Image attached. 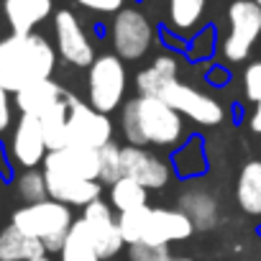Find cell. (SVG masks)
<instances>
[{
  "mask_svg": "<svg viewBox=\"0 0 261 261\" xmlns=\"http://www.w3.org/2000/svg\"><path fill=\"white\" fill-rule=\"evenodd\" d=\"M123 177V159H120V149L115 144H108L100 149V182L102 185H113Z\"/></svg>",
  "mask_w": 261,
  "mask_h": 261,
  "instance_id": "83f0119b",
  "label": "cell"
},
{
  "mask_svg": "<svg viewBox=\"0 0 261 261\" xmlns=\"http://www.w3.org/2000/svg\"><path fill=\"white\" fill-rule=\"evenodd\" d=\"M54 36H57V54L72 67H90L95 57V46L72 11L54 13Z\"/></svg>",
  "mask_w": 261,
  "mask_h": 261,
  "instance_id": "9c48e42d",
  "label": "cell"
},
{
  "mask_svg": "<svg viewBox=\"0 0 261 261\" xmlns=\"http://www.w3.org/2000/svg\"><path fill=\"white\" fill-rule=\"evenodd\" d=\"M59 258L62 261H102L82 218L72 223V228L64 238V246L59 251Z\"/></svg>",
  "mask_w": 261,
  "mask_h": 261,
  "instance_id": "7402d4cb",
  "label": "cell"
},
{
  "mask_svg": "<svg viewBox=\"0 0 261 261\" xmlns=\"http://www.w3.org/2000/svg\"><path fill=\"white\" fill-rule=\"evenodd\" d=\"M74 3L90 11H97V13H118L123 8V0H74Z\"/></svg>",
  "mask_w": 261,
  "mask_h": 261,
  "instance_id": "1f68e13d",
  "label": "cell"
},
{
  "mask_svg": "<svg viewBox=\"0 0 261 261\" xmlns=\"http://www.w3.org/2000/svg\"><path fill=\"white\" fill-rule=\"evenodd\" d=\"M243 92L251 102H261V62H251L243 69Z\"/></svg>",
  "mask_w": 261,
  "mask_h": 261,
  "instance_id": "f546056e",
  "label": "cell"
},
{
  "mask_svg": "<svg viewBox=\"0 0 261 261\" xmlns=\"http://www.w3.org/2000/svg\"><path fill=\"white\" fill-rule=\"evenodd\" d=\"M82 220L90 230V238L100 253L102 261H110L120 253V248L125 246L123 236H120V225H118V215L115 207L105 200H95L87 207H82Z\"/></svg>",
  "mask_w": 261,
  "mask_h": 261,
  "instance_id": "30bf717a",
  "label": "cell"
},
{
  "mask_svg": "<svg viewBox=\"0 0 261 261\" xmlns=\"http://www.w3.org/2000/svg\"><path fill=\"white\" fill-rule=\"evenodd\" d=\"M11 95L6 87H0V134H6L13 123V102H11Z\"/></svg>",
  "mask_w": 261,
  "mask_h": 261,
  "instance_id": "4dcf8cb0",
  "label": "cell"
},
{
  "mask_svg": "<svg viewBox=\"0 0 261 261\" xmlns=\"http://www.w3.org/2000/svg\"><path fill=\"white\" fill-rule=\"evenodd\" d=\"M57 69V49L41 34H11L0 39V87L18 92L49 80Z\"/></svg>",
  "mask_w": 261,
  "mask_h": 261,
  "instance_id": "7a4b0ae2",
  "label": "cell"
},
{
  "mask_svg": "<svg viewBox=\"0 0 261 261\" xmlns=\"http://www.w3.org/2000/svg\"><path fill=\"white\" fill-rule=\"evenodd\" d=\"M44 174H46V187L51 200H59L69 207H87L90 202L100 200L102 182L97 179H82L62 172H44Z\"/></svg>",
  "mask_w": 261,
  "mask_h": 261,
  "instance_id": "9a60e30c",
  "label": "cell"
},
{
  "mask_svg": "<svg viewBox=\"0 0 261 261\" xmlns=\"http://www.w3.org/2000/svg\"><path fill=\"white\" fill-rule=\"evenodd\" d=\"M228 23L230 31L223 41V59L238 64L251 54L256 39L261 36V8L253 0H236L228 8Z\"/></svg>",
  "mask_w": 261,
  "mask_h": 261,
  "instance_id": "8992f818",
  "label": "cell"
},
{
  "mask_svg": "<svg viewBox=\"0 0 261 261\" xmlns=\"http://www.w3.org/2000/svg\"><path fill=\"white\" fill-rule=\"evenodd\" d=\"M179 210L195 223V228H213L218 220V202L202 187H187L179 197Z\"/></svg>",
  "mask_w": 261,
  "mask_h": 261,
  "instance_id": "ffe728a7",
  "label": "cell"
},
{
  "mask_svg": "<svg viewBox=\"0 0 261 261\" xmlns=\"http://www.w3.org/2000/svg\"><path fill=\"white\" fill-rule=\"evenodd\" d=\"M174 167L182 177H197L205 169V149H202V139L192 136L187 144H182V149L174 154Z\"/></svg>",
  "mask_w": 261,
  "mask_h": 261,
  "instance_id": "484cf974",
  "label": "cell"
},
{
  "mask_svg": "<svg viewBox=\"0 0 261 261\" xmlns=\"http://www.w3.org/2000/svg\"><path fill=\"white\" fill-rule=\"evenodd\" d=\"M69 102V118H67V130H69V144L72 146H85V149H102L113 144V120L108 113H100L90 102H82L72 95H67Z\"/></svg>",
  "mask_w": 261,
  "mask_h": 261,
  "instance_id": "52a82bcc",
  "label": "cell"
},
{
  "mask_svg": "<svg viewBox=\"0 0 261 261\" xmlns=\"http://www.w3.org/2000/svg\"><path fill=\"white\" fill-rule=\"evenodd\" d=\"M146 200H149V190L130 177H120L118 182L110 185V205L118 210V215L144 207Z\"/></svg>",
  "mask_w": 261,
  "mask_h": 261,
  "instance_id": "cb8c5ba5",
  "label": "cell"
},
{
  "mask_svg": "<svg viewBox=\"0 0 261 261\" xmlns=\"http://www.w3.org/2000/svg\"><path fill=\"white\" fill-rule=\"evenodd\" d=\"M210 44H213V31H205V34H200V39L195 41L192 57H195V59H202V57H207V54H210Z\"/></svg>",
  "mask_w": 261,
  "mask_h": 261,
  "instance_id": "d6a6232c",
  "label": "cell"
},
{
  "mask_svg": "<svg viewBox=\"0 0 261 261\" xmlns=\"http://www.w3.org/2000/svg\"><path fill=\"white\" fill-rule=\"evenodd\" d=\"M179 74V64L172 54H159L146 69H141L136 74V90L139 95H149V97H162V92L177 82Z\"/></svg>",
  "mask_w": 261,
  "mask_h": 261,
  "instance_id": "ac0fdd59",
  "label": "cell"
},
{
  "mask_svg": "<svg viewBox=\"0 0 261 261\" xmlns=\"http://www.w3.org/2000/svg\"><path fill=\"white\" fill-rule=\"evenodd\" d=\"M16 190H18V197L31 205V202H41V200H49V187H46V174L44 169H23L16 179Z\"/></svg>",
  "mask_w": 261,
  "mask_h": 261,
  "instance_id": "4316f807",
  "label": "cell"
},
{
  "mask_svg": "<svg viewBox=\"0 0 261 261\" xmlns=\"http://www.w3.org/2000/svg\"><path fill=\"white\" fill-rule=\"evenodd\" d=\"M128 256L130 261H177V256H172L169 246H128Z\"/></svg>",
  "mask_w": 261,
  "mask_h": 261,
  "instance_id": "f1b7e54d",
  "label": "cell"
},
{
  "mask_svg": "<svg viewBox=\"0 0 261 261\" xmlns=\"http://www.w3.org/2000/svg\"><path fill=\"white\" fill-rule=\"evenodd\" d=\"M205 3L207 0H169V23L174 31L187 34L192 31L202 13H205Z\"/></svg>",
  "mask_w": 261,
  "mask_h": 261,
  "instance_id": "d4e9b609",
  "label": "cell"
},
{
  "mask_svg": "<svg viewBox=\"0 0 261 261\" xmlns=\"http://www.w3.org/2000/svg\"><path fill=\"white\" fill-rule=\"evenodd\" d=\"M120 128L130 146L172 149L185 136L182 115L162 97L139 95L128 100L120 113Z\"/></svg>",
  "mask_w": 261,
  "mask_h": 261,
  "instance_id": "6da1fadb",
  "label": "cell"
},
{
  "mask_svg": "<svg viewBox=\"0 0 261 261\" xmlns=\"http://www.w3.org/2000/svg\"><path fill=\"white\" fill-rule=\"evenodd\" d=\"M192 230H195V223L187 218V213L172 210V207H149L141 243H146V246H169L174 241L190 238Z\"/></svg>",
  "mask_w": 261,
  "mask_h": 261,
  "instance_id": "7c38bea8",
  "label": "cell"
},
{
  "mask_svg": "<svg viewBox=\"0 0 261 261\" xmlns=\"http://www.w3.org/2000/svg\"><path fill=\"white\" fill-rule=\"evenodd\" d=\"M67 118H69V102L64 97V102H59L57 108H51L46 115H41V130H44V139L49 151L64 149L69 146V130H67Z\"/></svg>",
  "mask_w": 261,
  "mask_h": 261,
  "instance_id": "603a6c76",
  "label": "cell"
},
{
  "mask_svg": "<svg viewBox=\"0 0 261 261\" xmlns=\"http://www.w3.org/2000/svg\"><path fill=\"white\" fill-rule=\"evenodd\" d=\"M49 154L44 130H41V120L34 115H21L13 136H11V156L18 167L23 169H36L39 164H44Z\"/></svg>",
  "mask_w": 261,
  "mask_h": 261,
  "instance_id": "4fadbf2b",
  "label": "cell"
},
{
  "mask_svg": "<svg viewBox=\"0 0 261 261\" xmlns=\"http://www.w3.org/2000/svg\"><path fill=\"white\" fill-rule=\"evenodd\" d=\"M120 159H123V177L136 179L146 190H162L172 179V167L159 154L149 151L146 146L128 144L120 149Z\"/></svg>",
  "mask_w": 261,
  "mask_h": 261,
  "instance_id": "8fae6325",
  "label": "cell"
},
{
  "mask_svg": "<svg viewBox=\"0 0 261 261\" xmlns=\"http://www.w3.org/2000/svg\"><path fill=\"white\" fill-rule=\"evenodd\" d=\"M253 3H256V6H258V8H261V0H253Z\"/></svg>",
  "mask_w": 261,
  "mask_h": 261,
  "instance_id": "8d00e7d4",
  "label": "cell"
},
{
  "mask_svg": "<svg viewBox=\"0 0 261 261\" xmlns=\"http://www.w3.org/2000/svg\"><path fill=\"white\" fill-rule=\"evenodd\" d=\"M64 97H67V92L62 90V85H57L49 77V80H41V82H34V85L18 90L13 100H16V108L21 110V115L41 118L51 108H57L59 102H64Z\"/></svg>",
  "mask_w": 261,
  "mask_h": 261,
  "instance_id": "2e32d148",
  "label": "cell"
},
{
  "mask_svg": "<svg viewBox=\"0 0 261 261\" xmlns=\"http://www.w3.org/2000/svg\"><path fill=\"white\" fill-rule=\"evenodd\" d=\"M177 261H192V258H187V256H177Z\"/></svg>",
  "mask_w": 261,
  "mask_h": 261,
  "instance_id": "d590c367",
  "label": "cell"
},
{
  "mask_svg": "<svg viewBox=\"0 0 261 261\" xmlns=\"http://www.w3.org/2000/svg\"><path fill=\"white\" fill-rule=\"evenodd\" d=\"M110 41L120 59L136 62L154 44V26L139 8H120L110 23Z\"/></svg>",
  "mask_w": 261,
  "mask_h": 261,
  "instance_id": "5b68a950",
  "label": "cell"
},
{
  "mask_svg": "<svg viewBox=\"0 0 261 261\" xmlns=\"http://www.w3.org/2000/svg\"><path fill=\"white\" fill-rule=\"evenodd\" d=\"M125 67L118 54H100L90 64L87 74V102L100 113H113L125 97Z\"/></svg>",
  "mask_w": 261,
  "mask_h": 261,
  "instance_id": "277c9868",
  "label": "cell"
},
{
  "mask_svg": "<svg viewBox=\"0 0 261 261\" xmlns=\"http://www.w3.org/2000/svg\"><path fill=\"white\" fill-rule=\"evenodd\" d=\"M251 128L256 130V134H261V102L256 105V110H253V115H251Z\"/></svg>",
  "mask_w": 261,
  "mask_h": 261,
  "instance_id": "836d02e7",
  "label": "cell"
},
{
  "mask_svg": "<svg viewBox=\"0 0 261 261\" xmlns=\"http://www.w3.org/2000/svg\"><path fill=\"white\" fill-rule=\"evenodd\" d=\"M41 253H46L44 243L18 230L13 223L0 230V261H29Z\"/></svg>",
  "mask_w": 261,
  "mask_h": 261,
  "instance_id": "d6986e66",
  "label": "cell"
},
{
  "mask_svg": "<svg viewBox=\"0 0 261 261\" xmlns=\"http://www.w3.org/2000/svg\"><path fill=\"white\" fill-rule=\"evenodd\" d=\"M29 261H54V258H51V253H41V256H34Z\"/></svg>",
  "mask_w": 261,
  "mask_h": 261,
  "instance_id": "e575fe53",
  "label": "cell"
},
{
  "mask_svg": "<svg viewBox=\"0 0 261 261\" xmlns=\"http://www.w3.org/2000/svg\"><path fill=\"white\" fill-rule=\"evenodd\" d=\"M236 200L243 213L261 215V162H248L236 185Z\"/></svg>",
  "mask_w": 261,
  "mask_h": 261,
  "instance_id": "44dd1931",
  "label": "cell"
},
{
  "mask_svg": "<svg viewBox=\"0 0 261 261\" xmlns=\"http://www.w3.org/2000/svg\"><path fill=\"white\" fill-rule=\"evenodd\" d=\"M54 11L51 0H3V13L13 34H34Z\"/></svg>",
  "mask_w": 261,
  "mask_h": 261,
  "instance_id": "e0dca14e",
  "label": "cell"
},
{
  "mask_svg": "<svg viewBox=\"0 0 261 261\" xmlns=\"http://www.w3.org/2000/svg\"><path fill=\"white\" fill-rule=\"evenodd\" d=\"M162 100L169 102L179 115H185V118H190V120H195L200 125H218L223 120V115H225L223 105L213 95H207V92H202V90H197L192 85H185L179 80L172 82L162 92Z\"/></svg>",
  "mask_w": 261,
  "mask_h": 261,
  "instance_id": "ba28073f",
  "label": "cell"
},
{
  "mask_svg": "<svg viewBox=\"0 0 261 261\" xmlns=\"http://www.w3.org/2000/svg\"><path fill=\"white\" fill-rule=\"evenodd\" d=\"M11 223L23 230L26 236L36 238L44 243L46 253H59L64 246V238L74 223L72 218V207L59 202V200H41V202H31L23 205L13 213Z\"/></svg>",
  "mask_w": 261,
  "mask_h": 261,
  "instance_id": "3957f363",
  "label": "cell"
},
{
  "mask_svg": "<svg viewBox=\"0 0 261 261\" xmlns=\"http://www.w3.org/2000/svg\"><path fill=\"white\" fill-rule=\"evenodd\" d=\"M41 167L44 172H62V174L100 182V149H85V146L69 144L64 149L49 151Z\"/></svg>",
  "mask_w": 261,
  "mask_h": 261,
  "instance_id": "5bb4252c",
  "label": "cell"
}]
</instances>
